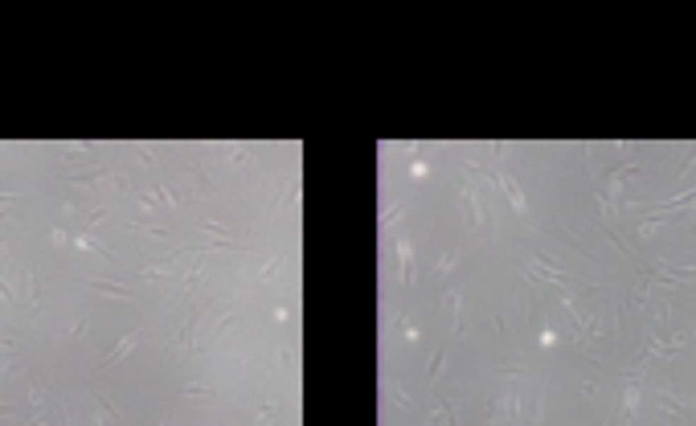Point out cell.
I'll list each match as a JSON object with an SVG mask.
<instances>
[{"label": "cell", "mask_w": 696, "mask_h": 426, "mask_svg": "<svg viewBox=\"0 0 696 426\" xmlns=\"http://www.w3.org/2000/svg\"><path fill=\"white\" fill-rule=\"evenodd\" d=\"M21 287H25V308L37 311L41 308V283H37V275L29 271V267H21Z\"/></svg>", "instance_id": "cell-1"}, {"label": "cell", "mask_w": 696, "mask_h": 426, "mask_svg": "<svg viewBox=\"0 0 696 426\" xmlns=\"http://www.w3.org/2000/svg\"><path fill=\"white\" fill-rule=\"evenodd\" d=\"M0 304H4V308H21V295H17L13 287H8L4 279H0Z\"/></svg>", "instance_id": "cell-2"}, {"label": "cell", "mask_w": 696, "mask_h": 426, "mask_svg": "<svg viewBox=\"0 0 696 426\" xmlns=\"http://www.w3.org/2000/svg\"><path fill=\"white\" fill-rule=\"evenodd\" d=\"M25 402H29V406H45V386L29 381V393H25Z\"/></svg>", "instance_id": "cell-3"}, {"label": "cell", "mask_w": 696, "mask_h": 426, "mask_svg": "<svg viewBox=\"0 0 696 426\" xmlns=\"http://www.w3.org/2000/svg\"><path fill=\"white\" fill-rule=\"evenodd\" d=\"M98 414H103V422H111V418H115V410L107 406V398H98Z\"/></svg>", "instance_id": "cell-4"}, {"label": "cell", "mask_w": 696, "mask_h": 426, "mask_svg": "<svg viewBox=\"0 0 696 426\" xmlns=\"http://www.w3.org/2000/svg\"><path fill=\"white\" fill-rule=\"evenodd\" d=\"M132 345H136V340H132V336H127V340H123V345H119V349H115V352H111V361H119V357H123V352L132 349Z\"/></svg>", "instance_id": "cell-5"}, {"label": "cell", "mask_w": 696, "mask_h": 426, "mask_svg": "<svg viewBox=\"0 0 696 426\" xmlns=\"http://www.w3.org/2000/svg\"><path fill=\"white\" fill-rule=\"evenodd\" d=\"M70 336H74V340H82V336H86V320H78L74 328H70Z\"/></svg>", "instance_id": "cell-6"}, {"label": "cell", "mask_w": 696, "mask_h": 426, "mask_svg": "<svg viewBox=\"0 0 696 426\" xmlns=\"http://www.w3.org/2000/svg\"><path fill=\"white\" fill-rule=\"evenodd\" d=\"M0 246H4V251H8V246H13V242H8V238H4V234H0Z\"/></svg>", "instance_id": "cell-7"}]
</instances>
